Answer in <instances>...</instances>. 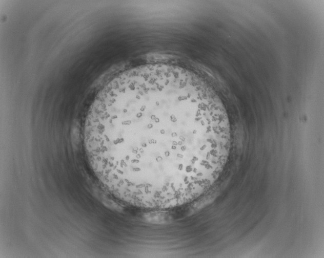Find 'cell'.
<instances>
[{
  "instance_id": "6da1fadb",
  "label": "cell",
  "mask_w": 324,
  "mask_h": 258,
  "mask_svg": "<svg viewBox=\"0 0 324 258\" xmlns=\"http://www.w3.org/2000/svg\"><path fill=\"white\" fill-rule=\"evenodd\" d=\"M213 90L177 66L138 67L112 79L87 115L84 145L104 188L125 205L166 210L193 202L217 179L230 147Z\"/></svg>"
}]
</instances>
